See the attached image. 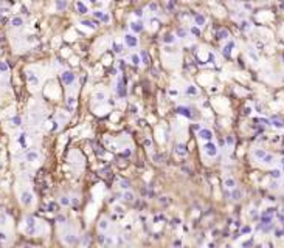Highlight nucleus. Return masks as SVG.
<instances>
[{"mask_svg":"<svg viewBox=\"0 0 284 248\" xmlns=\"http://www.w3.org/2000/svg\"><path fill=\"white\" fill-rule=\"evenodd\" d=\"M124 42H126L127 47H132V48L138 45V41H137V37H135L134 34H126V36H124Z\"/></svg>","mask_w":284,"mask_h":248,"instance_id":"obj_3","label":"nucleus"},{"mask_svg":"<svg viewBox=\"0 0 284 248\" xmlns=\"http://www.w3.org/2000/svg\"><path fill=\"white\" fill-rule=\"evenodd\" d=\"M58 222H65V217L64 216H58Z\"/></svg>","mask_w":284,"mask_h":248,"instance_id":"obj_47","label":"nucleus"},{"mask_svg":"<svg viewBox=\"0 0 284 248\" xmlns=\"http://www.w3.org/2000/svg\"><path fill=\"white\" fill-rule=\"evenodd\" d=\"M64 6H65V2H64V0H59V2H58V9H62Z\"/></svg>","mask_w":284,"mask_h":248,"instance_id":"obj_36","label":"nucleus"},{"mask_svg":"<svg viewBox=\"0 0 284 248\" xmlns=\"http://www.w3.org/2000/svg\"><path fill=\"white\" fill-rule=\"evenodd\" d=\"M121 188L127 189V188H129V183H127V181H121Z\"/></svg>","mask_w":284,"mask_h":248,"instance_id":"obj_43","label":"nucleus"},{"mask_svg":"<svg viewBox=\"0 0 284 248\" xmlns=\"http://www.w3.org/2000/svg\"><path fill=\"white\" fill-rule=\"evenodd\" d=\"M76 8H78L79 14H85V12H87V6H85L84 3H81V2H78V3H76Z\"/></svg>","mask_w":284,"mask_h":248,"instance_id":"obj_15","label":"nucleus"},{"mask_svg":"<svg viewBox=\"0 0 284 248\" xmlns=\"http://www.w3.org/2000/svg\"><path fill=\"white\" fill-rule=\"evenodd\" d=\"M132 62H134V64H135V65H138V64H140V57H138V56H135V54H134V56H132Z\"/></svg>","mask_w":284,"mask_h":248,"instance_id":"obj_34","label":"nucleus"},{"mask_svg":"<svg viewBox=\"0 0 284 248\" xmlns=\"http://www.w3.org/2000/svg\"><path fill=\"white\" fill-rule=\"evenodd\" d=\"M27 226H28L27 231H28L30 234H33V233H34V219H33L31 216L27 217Z\"/></svg>","mask_w":284,"mask_h":248,"instance_id":"obj_7","label":"nucleus"},{"mask_svg":"<svg viewBox=\"0 0 284 248\" xmlns=\"http://www.w3.org/2000/svg\"><path fill=\"white\" fill-rule=\"evenodd\" d=\"M177 113H179V115H183V117H186V118H193V115H191V112H190L188 107H179V109H177Z\"/></svg>","mask_w":284,"mask_h":248,"instance_id":"obj_8","label":"nucleus"},{"mask_svg":"<svg viewBox=\"0 0 284 248\" xmlns=\"http://www.w3.org/2000/svg\"><path fill=\"white\" fill-rule=\"evenodd\" d=\"M0 239H6V234L5 233H0Z\"/></svg>","mask_w":284,"mask_h":248,"instance_id":"obj_50","label":"nucleus"},{"mask_svg":"<svg viewBox=\"0 0 284 248\" xmlns=\"http://www.w3.org/2000/svg\"><path fill=\"white\" fill-rule=\"evenodd\" d=\"M28 79H30V82H33V84H38V78L34 76V75H30L28 76Z\"/></svg>","mask_w":284,"mask_h":248,"instance_id":"obj_32","label":"nucleus"},{"mask_svg":"<svg viewBox=\"0 0 284 248\" xmlns=\"http://www.w3.org/2000/svg\"><path fill=\"white\" fill-rule=\"evenodd\" d=\"M194 19H196V23H197L199 27H202L203 23H205V17H203L202 14H196V17H194Z\"/></svg>","mask_w":284,"mask_h":248,"instance_id":"obj_18","label":"nucleus"},{"mask_svg":"<svg viewBox=\"0 0 284 248\" xmlns=\"http://www.w3.org/2000/svg\"><path fill=\"white\" fill-rule=\"evenodd\" d=\"M11 23H13V27H22V25H23V20H22L20 17H14V19L11 20Z\"/></svg>","mask_w":284,"mask_h":248,"instance_id":"obj_16","label":"nucleus"},{"mask_svg":"<svg viewBox=\"0 0 284 248\" xmlns=\"http://www.w3.org/2000/svg\"><path fill=\"white\" fill-rule=\"evenodd\" d=\"M231 197H233V200H239V199L242 197V192H241L239 189H235L233 194H231Z\"/></svg>","mask_w":284,"mask_h":248,"instance_id":"obj_20","label":"nucleus"},{"mask_svg":"<svg viewBox=\"0 0 284 248\" xmlns=\"http://www.w3.org/2000/svg\"><path fill=\"white\" fill-rule=\"evenodd\" d=\"M149 8H151L152 11H155V9H157V3H151V5H149Z\"/></svg>","mask_w":284,"mask_h":248,"instance_id":"obj_44","label":"nucleus"},{"mask_svg":"<svg viewBox=\"0 0 284 248\" xmlns=\"http://www.w3.org/2000/svg\"><path fill=\"white\" fill-rule=\"evenodd\" d=\"M124 200L132 202V200H134V194H132V192H129V191H127V192H124Z\"/></svg>","mask_w":284,"mask_h":248,"instance_id":"obj_25","label":"nucleus"},{"mask_svg":"<svg viewBox=\"0 0 284 248\" xmlns=\"http://www.w3.org/2000/svg\"><path fill=\"white\" fill-rule=\"evenodd\" d=\"M130 27H132V30H134L135 33H140V31H143V25H141L140 22H134Z\"/></svg>","mask_w":284,"mask_h":248,"instance_id":"obj_13","label":"nucleus"},{"mask_svg":"<svg viewBox=\"0 0 284 248\" xmlns=\"http://www.w3.org/2000/svg\"><path fill=\"white\" fill-rule=\"evenodd\" d=\"M61 203H62L64 206H67V205H70V199H68V197H62V199H61Z\"/></svg>","mask_w":284,"mask_h":248,"instance_id":"obj_30","label":"nucleus"},{"mask_svg":"<svg viewBox=\"0 0 284 248\" xmlns=\"http://www.w3.org/2000/svg\"><path fill=\"white\" fill-rule=\"evenodd\" d=\"M272 160H273V157H272V155H267V154H266V155H264V158H262V161H264V163H272Z\"/></svg>","mask_w":284,"mask_h":248,"instance_id":"obj_27","label":"nucleus"},{"mask_svg":"<svg viewBox=\"0 0 284 248\" xmlns=\"http://www.w3.org/2000/svg\"><path fill=\"white\" fill-rule=\"evenodd\" d=\"M175 152H177V155H180V157H185V155L188 154L186 147L182 146V144H177V146H175Z\"/></svg>","mask_w":284,"mask_h":248,"instance_id":"obj_9","label":"nucleus"},{"mask_svg":"<svg viewBox=\"0 0 284 248\" xmlns=\"http://www.w3.org/2000/svg\"><path fill=\"white\" fill-rule=\"evenodd\" d=\"M107 226H109V225H107V220H101V222H99V228H101V230H107Z\"/></svg>","mask_w":284,"mask_h":248,"instance_id":"obj_31","label":"nucleus"},{"mask_svg":"<svg viewBox=\"0 0 284 248\" xmlns=\"http://www.w3.org/2000/svg\"><path fill=\"white\" fill-rule=\"evenodd\" d=\"M217 37H219V39H225V37H228V31H225V30H221V31L217 33Z\"/></svg>","mask_w":284,"mask_h":248,"instance_id":"obj_23","label":"nucleus"},{"mask_svg":"<svg viewBox=\"0 0 284 248\" xmlns=\"http://www.w3.org/2000/svg\"><path fill=\"white\" fill-rule=\"evenodd\" d=\"M31 202H33V194L28 192V191H25V192L22 194V203L28 206V205H31Z\"/></svg>","mask_w":284,"mask_h":248,"instance_id":"obj_6","label":"nucleus"},{"mask_svg":"<svg viewBox=\"0 0 284 248\" xmlns=\"http://www.w3.org/2000/svg\"><path fill=\"white\" fill-rule=\"evenodd\" d=\"M199 136H200L202 140L210 141V140L213 138V132H211L210 129H200V130H199Z\"/></svg>","mask_w":284,"mask_h":248,"instance_id":"obj_4","label":"nucleus"},{"mask_svg":"<svg viewBox=\"0 0 284 248\" xmlns=\"http://www.w3.org/2000/svg\"><path fill=\"white\" fill-rule=\"evenodd\" d=\"M141 59H143V64H146V65L151 64V57H149L148 51H141Z\"/></svg>","mask_w":284,"mask_h":248,"instance_id":"obj_14","label":"nucleus"},{"mask_svg":"<svg viewBox=\"0 0 284 248\" xmlns=\"http://www.w3.org/2000/svg\"><path fill=\"white\" fill-rule=\"evenodd\" d=\"M81 25H85V27H87V28H93V30H95V28H96V25H95V22H90V20H82V22H81Z\"/></svg>","mask_w":284,"mask_h":248,"instance_id":"obj_21","label":"nucleus"},{"mask_svg":"<svg viewBox=\"0 0 284 248\" xmlns=\"http://www.w3.org/2000/svg\"><path fill=\"white\" fill-rule=\"evenodd\" d=\"M283 62H284V53H283Z\"/></svg>","mask_w":284,"mask_h":248,"instance_id":"obj_54","label":"nucleus"},{"mask_svg":"<svg viewBox=\"0 0 284 248\" xmlns=\"http://www.w3.org/2000/svg\"><path fill=\"white\" fill-rule=\"evenodd\" d=\"M38 158H39V154L34 152V151H31V152L27 154V161H36Z\"/></svg>","mask_w":284,"mask_h":248,"instance_id":"obj_10","label":"nucleus"},{"mask_svg":"<svg viewBox=\"0 0 284 248\" xmlns=\"http://www.w3.org/2000/svg\"><path fill=\"white\" fill-rule=\"evenodd\" d=\"M233 47H235V43H233V42H230V43L224 48V56H225V57H230V54H231V48H233Z\"/></svg>","mask_w":284,"mask_h":248,"instance_id":"obj_12","label":"nucleus"},{"mask_svg":"<svg viewBox=\"0 0 284 248\" xmlns=\"http://www.w3.org/2000/svg\"><path fill=\"white\" fill-rule=\"evenodd\" d=\"M101 20H103V22H109V20H110V17H109V16H107V14H104V16H103V19H101Z\"/></svg>","mask_w":284,"mask_h":248,"instance_id":"obj_41","label":"nucleus"},{"mask_svg":"<svg viewBox=\"0 0 284 248\" xmlns=\"http://www.w3.org/2000/svg\"><path fill=\"white\" fill-rule=\"evenodd\" d=\"M8 70V65L5 62H0V72H6Z\"/></svg>","mask_w":284,"mask_h":248,"instance_id":"obj_35","label":"nucleus"},{"mask_svg":"<svg viewBox=\"0 0 284 248\" xmlns=\"http://www.w3.org/2000/svg\"><path fill=\"white\" fill-rule=\"evenodd\" d=\"M203 149H205L206 155H210V157H216L217 155V146L213 144V143H206Z\"/></svg>","mask_w":284,"mask_h":248,"instance_id":"obj_1","label":"nucleus"},{"mask_svg":"<svg viewBox=\"0 0 284 248\" xmlns=\"http://www.w3.org/2000/svg\"><path fill=\"white\" fill-rule=\"evenodd\" d=\"M233 143H235L233 136H227V144H233Z\"/></svg>","mask_w":284,"mask_h":248,"instance_id":"obj_40","label":"nucleus"},{"mask_svg":"<svg viewBox=\"0 0 284 248\" xmlns=\"http://www.w3.org/2000/svg\"><path fill=\"white\" fill-rule=\"evenodd\" d=\"M251 230H250V226H244L242 228V233H250Z\"/></svg>","mask_w":284,"mask_h":248,"instance_id":"obj_45","label":"nucleus"},{"mask_svg":"<svg viewBox=\"0 0 284 248\" xmlns=\"http://www.w3.org/2000/svg\"><path fill=\"white\" fill-rule=\"evenodd\" d=\"M225 186H227L228 189H233V188L236 186V181H235L233 178H227V180H225Z\"/></svg>","mask_w":284,"mask_h":248,"instance_id":"obj_17","label":"nucleus"},{"mask_svg":"<svg viewBox=\"0 0 284 248\" xmlns=\"http://www.w3.org/2000/svg\"><path fill=\"white\" fill-rule=\"evenodd\" d=\"M93 16H95V17H98V19H103V16H104V14H103V11H95V12H93Z\"/></svg>","mask_w":284,"mask_h":248,"instance_id":"obj_33","label":"nucleus"},{"mask_svg":"<svg viewBox=\"0 0 284 248\" xmlns=\"http://www.w3.org/2000/svg\"><path fill=\"white\" fill-rule=\"evenodd\" d=\"M272 124H273L275 127H278V129H283L284 127V121L283 120H280V118H276V117L272 118Z\"/></svg>","mask_w":284,"mask_h":248,"instance_id":"obj_11","label":"nucleus"},{"mask_svg":"<svg viewBox=\"0 0 284 248\" xmlns=\"http://www.w3.org/2000/svg\"><path fill=\"white\" fill-rule=\"evenodd\" d=\"M90 2H92V3H96V0H90Z\"/></svg>","mask_w":284,"mask_h":248,"instance_id":"obj_53","label":"nucleus"},{"mask_svg":"<svg viewBox=\"0 0 284 248\" xmlns=\"http://www.w3.org/2000/svg\"><path fill=\"white\" fill-rule=\"evenodd\" d=\"M11 123L14 124V126H20V123H22V120H20L19 117H14V118L11 120Z\"/></svg>","mask_w":284,"mask_h":248,"instance_id":"obj_28","label":"nucleus"},{"mask_svg":"<svg viewBox=\"0 0 284 248\" xmlns=\"http://www.w3.org/2000/svg\"><path fill=\"white\" fill-rule=\"evenodd\" d=\"M67 104H68V106H73V104H75V98H68V99H67Z\"/></svg>","mask_w":284,"mask_h":248,"instance_id":"obj_39","label":"nucleus"},{"mask_svg":"<svg viewBox=\"0 0 284 248\" xmlns=\"http://www.w3.org/2000/svg\"><path fill=\"white\" fill-rule=\"evenodd\" d=\"M264 155H266V151H262V149H258V151H255V157L256 158H264Z\"/></svg>","mask_w":284,"mask_h":248,"instance_id":"obj_22","label":"nucleus"},{"mask_svg":"<svg viewBox=\"0 0 284 248\" xmlns=\"http://www.w3.org/2000/svg\"><path fill=\"white\" fill-rule=\"evenodd\" d=\"M126 84H124V79H120L118 84H117V93H118V96H121L124 98L126 96V87H124Z\"/></svg>","mask_w":284,"mask_h":248,"instance_id":"obj_5","label":"nucleus"},{"mask_svg":"<svg viewBox=\"0 0 284 248\" xmlns=\"http://www.w3.org/2000/svg\"><path fill=\"white\" fill-rule=\"evenodd\" d=\"M114 50H115L117 53H121V51H123V45H120V43H114Z\"/></svg>","mask_w":284,"mask_h":248,"instance_id":"obj_29","label":"nucleus"},{"mask_svg":"<svg viewBox=\"0 0 284 248\" xmlns=\"http://www.w3.org/2000/svg\"><path fill=\"white\" fill-rule=\"evenodd\" d=\"M174 41H175V37L172 34H165V37H163V42L165 43H172Z\"/></svg>","mask_w":284,"mask_h":248,"instance_id":"obj_19","label":"nucleus"},{"mask_svg":"<svg viewBox=\"0 0 284 248\" xmlns=\"http://www.w3.org/2000/svg\"><path fill=\"white\" fill-rule=\"evenodd\" d=\"M96 98L101 101V99H104V95H103V93H96Z\"/></svg>","mask_w":284,"mask_h":248,"instance_id":"obj_46","label":"nucleus"},{"mask_svg":"<svg viewBox=\"0 0 284 248\" xmlns=\"http://www.w3.org/2000/svg\"><path fill=\"white\" fill-rule=\"evenodd\" d=\"M283 234H284V231H280V230L276 231V236H278V237H280V236H283Z\"/></svg>","mask_w":284,"mask_h":248,"instance_id":"obj_48","label":"nucleus"},{"mask_svg":"<svg viewBox=\"0 0 284 248\" xmlns=\"http://www.w3.org/2000/svg\"><path fill=\"white\" fill-rule=\"evenodd\" d=\"M191 33H193V34H196V36H199V34H200L199 28H193V30H191Z\"/></svg>","mask_w":284,"mask_h":248,"instance_id":"obj_38","label":"nucleus"},{"mask_svg":"<svg viewBox=\"0 0 284 248\" xmlns=\"http://www.w3.org/2000/svg\"><path fill=\"white\" fill-rule=\"evenodd\" d=\"M186 92H188V95H197V88H196L194 85H190V87L186 88Z\"/></svg>","mask_w":284,"mask_h":248,"instance_id":"obj_24","label":"nucleus"},{"mask_svg":"<svg viewBox=\"0 0 284 248\" xmlns=\"http://www.w3.org/2000/svg\"><path fill=\"white\" fill-rule=\"evenodd\" d=\"M185 34H186L185 30H179V36H180V37H185Z\"/></svg>","mask_w":284,"mask_h":248,"instance_id":"obj_42","label":"nucleus"},{"mask_svg":"<svg viewBox=\"0 0 284 248\" xmlns=\"http://www.w3.org/2000/svg\"><path fill=\"white\" fill-rule=\"evenodd\" d=\"M174 245H175V247H179V245H182V242H180V241H175V242H174Z\"/></svg>","mask_w":284,"mask_h":248,"instance_id":"obj_49","label":"nucleus"},{"mask_svg":"<svg viewBox=\"0 0 284 248\" xmlns=\"http://www.w3.org/2000/svg\"><path fill=\"white\" fill-rule=\"evenodd\" d=\"M62 82L67 84V85L73 84L75 82V75H73L72 72H64V73H62Z\"/></svg>","mask_w":284,"mask_h":248,"instance_id":"obj_2","label":"nucleus"},{"mask_svg":"<svg viewBox=\"0 0 284 248\" xmlns=\"http://www.w3.org/2000/svg\"><path fill=\"white\" fill-rule=\"evenodd\" d=\"M270 174H272L273 178H280V177H281V171H278V169H273Z\"/></svg>","mask_w":284,"mask_h":248,"instance_id":"obj_26","label":"nucleus"},{"mask_svg":"<svg viewBox=\"0 0 284 248\" xmlns=\"http://www.w3.org/2000/svg\"><path fill=\"white\" fill-rule=\"evenodd\" d=\"M281 165H283V167H284V158H281Z\"/></svg>","mask_w":284,"mask_h":248,"instance_id":"obj_52","label":"nucleus"},{"mask_svg":"<svg viewBox=\"0 0 284 248\" xmlns=\"http://www.w3.org/2000/svg\"><path fill=\"white\" fill-rule=\"evenodd\" d=\"M3 222H5V216L2 214V216H0V223H3Z\"/></svg>","mask_w":284,"mask_h":248,"instance_id":"obj_51","label":"nucleus"},{"mask_svg":"<svg viewBox=\"0 0 284 248\" xmlns=\"http://www.w3.org/2000/svg\"><path fill=\"white\" fill-rule=\"evenodd\" d=\"M248 54H250V57H251V59H253V61H255V62H256V61H258V56H256V54H255V53H253V51H251V50H250V51H248Z\"/></svg>","mask_w":284,"mask_h":248,"instance_id":"obj_37","label":"nucleus"}]
</instances>
